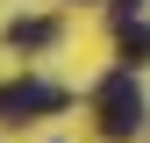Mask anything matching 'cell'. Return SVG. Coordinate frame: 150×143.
<instances>
[{
	"label": "cell",
	"instance_id": "obj_4",
	"mask_svg": "<svg viewBox=\"0 0 150 143\" xmlns=\"http://www.w3.org/2000/svg\"><path fill=\"white\" fill-rule=\"evenodd\" d=\"M143 57H150V29H122V64L136 72Z\"/></svg>",
	"mask_w": 150,
	"mask_h": 143
},
{
	"label": "cell",
	"instance_id": "obj_3",
	"mask_svg": "<svg viewBox=\"0 0 150 143\" xmlns=\"http://www.w3.org/2000/svg\"><path fill=\"white\" fill-rule=\"evenodd\" d=\"M50 36H57L50 22H14V29H7V43H29V50H43Z\"/></svg>",
	"mask_w": 150,
	"mask_h": 143
},
{
	"label": "cell",
	"instance_id": "obj_2",
	"mask_svg": "<svg viewBox=\"0 0 150 143\" xmlns=\"http://www.w3.org/2000/svg\"><path fill=\"white\" fill-rule=\"evenodd\" d=\"M64 107V86H43V79H22V86H0V122H36Z\"/></svg>",
	"mask_w": 150,
	"mask_h": 143
},
{
	"label": "cell",
	"instance_id": "obj_1",
	"mask_svg": "<svg viewBox=\"0 0 150 143\" xmlns=\"http://www.w3.org/2000/svg\"><path fill=\"white\" fill-rule=\"evenodd\" d=\"M143 115H150V107H143V86L129 79V64L107 72V79H100V136L107 143H129L143 129Z\"/></svg>",
	"mask_w": 150,
	"mask_h": 143
},
{
	"label": "cell",
	"instance_id": "obj_5",
	"mask_svg": "<svg viewBox=\"0 0 150 143\" xmlns=\"http://www.w3.org/2000/svg\"><path fill=\"white\" fill-rule=\"evenodd\" d=\"M115 14H122V22H129V14H143V0H115Z\"/></svg>",
	"mask_w": 150,
	"mask_h": 143
}]
</instances>
